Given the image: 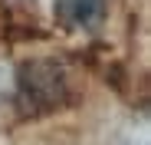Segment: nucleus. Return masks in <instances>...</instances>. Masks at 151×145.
Returning <instances> with one entry per match:
<instances>
[{"label": "nucleus", "instance_id": "obj_1", "mask_svg": "<svg viewBox=\"0 0 151 145\" xmlns=\"http://www.w3.org/2000/svg\"><path fill=\"white\" fill-rule=\"evenodd\" d=\"M63 89H66L63 72L53 63H33L20 72V106L30 112L56 106L63 99Z\"/></svg>", "mask_w": 151, "mask_h": 145}, {"label": "nucleus", "instance_id": "obj_2", "mask_svg": "<svg viewBox=\"0 0 151 145\" xmlns=\"http://www.w3.org/2000/svg\"><path fill=\"white\" fill-rule=\"evenodd\" d=\"M105 0H56V17L69 30H86L102 17Z\"/></svg>", "mask_w": 151, "mask_h": 145}]
</instances>
